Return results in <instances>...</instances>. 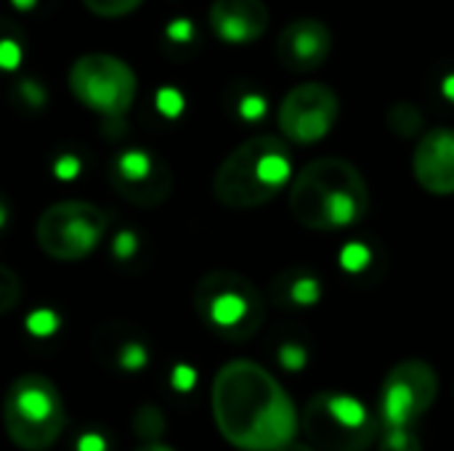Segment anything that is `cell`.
I'll list each match as a JSON object with an SVG mask.
<instances>
[{
	"label": "cell",
	"instance_id": "4dcf8cb0",
	"mask_svg": "<svg viewBox=\"0 0 454 451\" xmlns=\"http://www.w3.org/2000/svg\"><path fill=\"white\" fill-rule=\"evenodd\" d=\"M279 451H317L311 444H301V441H290L287 447H282Z\"/></svg>",
	"mask_w": 454,
	"mask_h": 451
},
{
	"label": "cell",
	"instance_id": "277c9868",
	"mask_svg": "<svg viewBox=\"0 0 454 451\" xmlns=\"http://www.w3.org/2000/svg\"><path fill=\"white\" fill-rule=\"evenodd\" d=\"M194 308L202 324L229 343H245L266 322L261 290L237 271H207L194 287Z\"/></svg>",
	"mask_w": 454,
	"mask_h": 451
},
{
	"label": "cell",
	"instance_id": "7402d4cb",
	"mask_svg": "<svg viewBox=\"0 0 454 451\" xmlns=\"http://www.w3.org/2000/svg\"><path fill=\"white\" fill-rule=\"evenodd\" d=\"M146 362H149V354H146V348L141 343H125L120 348V367L122 369H130V372L133 369H144Z\"/></svg>",
	"mask_w": 454,
	"mask_h": 451
},
{
	"label": "cell",
	"instance_id": "603a6c76",
	"mask_svg": "<svg viewBox=\"0 0 454 451\" xmlns=\"http://www.w3.org/2000/svg\"><path fill=\"white\" fill-rule=\"evenodd\" d=\"M19 96H21L24 104H29L32 109H40V106H45V101H48V93H45V88H43L37 80H21V82H19Z\"/></svg>",
	"mask_w": 454,
	"mask_h": 451
},
{
	"label": "cell",
	"instance_id": "2e32d148",
	"mask_svg": "<svg viewBox=\"0 0 454 451\" xmlns=\"http://www.w3.org/2000/svg\"><path fill=\"white\" fill-rule=\"evenodd\" d=\"M388 125H391V130L399 133L402 138H412V136H418V133L423 130V112H420L415 104L402 101V104L391 106V112H388Z\"/></svg>",
	"mask_w": 454,
	"mask_h": 451
},
{
	"label": "cell",
	"instance_id": "f546056e",
	"mask_svg": "<svg viewBox=\"0 0 454 451\" xmlns=\"http://www.w3.org/2000/svg\"><path fill=\"white\" fill-rule=\"evenodd\" d=\"M136 451H176L170 449L168 444H160V441H152V444H141Z\"/></svg>",
	"mask_w": 454,
	"mask_h": 451
},
{
	"label": "cell",
	"instance_id": "52a82bcc",
	"mask_svg": "<svg viewBox=\"0 0 454 451\" xmlns=\"http://www.w3.org/2000/svg\"><path fill=\"white\" fill-rule=\"evenodd\" d=\"M106 213L82 199H64L43 210L35 226V239L40 250L61 263H74L88 258L106 234Z\"/></svg>",
	"mask_w": 454,
	"mask_h": 451
},
{
	"label": "cell",
	"instance_id": "8992f818",
	"mask_svg": "<svg viewBox=\"0 0 454 451\" xmlns=\"http://www.w3.org/2000/svg\"><path fill=\"white\" fill-rule=\"evenodd\" d=\"M301 431L317 451H367L380 436L372 412L359 399L335 391L309 399Z\"/></svg>",
	"mask_w": 454,
	"mask_h": 451
},
{
	"label": "cell",
	"instance_id": "e0dca14e",
	"mask_svg": "<svg viewBox=\"0 0 454 451\" xmlns=\"http://www.w3.org/2000/svg\"><path fill=\"white\" fill-rule=\"evenodd\" d=\"M378 451H423V441L415 428H380Z\"/></svg>",
	"mask_w": 454,
	"mask_h": 451
},
{
	"label": "cell",
	"instance_id": "9c48e42d",
	"mask_svg": "<svg viewBox=\"0 0 454 451\" xmlns=\"http://www.w3.org/2000/svg\"><path fill=\"white\" fill-rule=\"evenodd\" d=\"M439 375L423 359L399 362L380 388L383 428H415V423L436 404Z\"/></svg>",
	"mask_w": 454,
	"mask_h": 451
},
{
	"label": "cell",
	"instance_id": "6da1fadb",
	"mask_svg": "<svg viewBox=\"0 0 454 451\" xmlns=\"http://www.w3.org/2000/svg\"><path fill=\"white\" fill-rule=\"evenodd\" d=\"M210 407L218 433L239 451H279L301 431L290 393L250 359H234L215 372Z\"/></svg>",
	"mask_w": 454,
	"mask_h": 451
},
{
	"label": "cell",
	"instance_id": "1f68e13d",
	"mask_svg": "<svg viewBox=\"0 0 454 451\" xmlns=\"http://www.w3.org/2000/svg\"><path fill=\"white\" fill-rule=\"evenodd\" d=\"M11 5H13L16 11H32V8L37 5V0H11Z\"/></svg>",
	"mask_w": 454,
	"mask_h": 451
},
{
	"label": "cell",
	"instance_id": "83f0119b",
	"mask_svg": "<svg viewBox=\"0 0 454 451\" xmlns=\"http://www.w3.org/2000/svg\"><path fill=\"white\" fill-rule=\"evenodd\" d=\"M263 112V104L253 96V98H247L245 104H242V114H247V117H258Z\"/></svg>",
	"mask_w": 454,
	"mask_h": 451
},
{
	"label": "cell",
	"instance_id": "836d02e7",
	"mask_svg": "<svg viewBox=\"0 0 454 451\" xmlns=\"http://www.w3.org/2000/svg\"><path fill=\"white\" fill-rule=\"evenodd\" d=\"M447 93H450V96L454 98V77H450V80H447Z\"/></svg>",
	"mask_w": 454,
	"mask_h": 451
},
{
	"label": "cell",
	"instance_id": "ffe728a7",
	"mask_svg": "<svg viewBox=\"0 0 454 451\" xmlns=\"http://www.w3.org/2000/svg\"><path fill=\"white\" fill-rule=\"evenodd\" d=\"M162 428H165V420H162V412L157 407H144L138 412V417H136V433L141 439H146V444L157 441L160 433H162Z\"/></svg>",
	"mask_w": 454,
	"mask_h": 451
},
{
	"label": "cell",
	"instance_id": "5bb4252c",
	"mask_svg": "<svg viewBox=\"0 0 454 451\" xmlns=\"http://www.w3.org/2000/svg\"><path fill=\"white\" fill-rule=\"evenodd\" d=\"M207 19L218 40L245 45L269 29V5L263 0H213Z\"/></svg>",
	"mask_w": 454,
	"mask_h": 451
},
{
	"label": "cell",
	"instance_id": "3957f363",
	"mask_svg": "<svg viewBox=\"0 0 454 451\" xmlns=\"http://www.w3.org/2000/svg\"><path fill=\"white\" fill-rule=\"evenodd\" d=\"M293 183V154L285 138L261 133L226 154L213 175V194L231 210L274 202Z\"/></svg>",
	"mask_w": 454,
	"mask_h": 451
},
{
	"label": "cell",
	"instance_id": "8fae6325",
	"mask_svg": "<svg viewBox=\"0 0 454 451\" xmlns=\"http://www.w3.org/2000/svg\"><path fill=\"white\" fill-rule=\"evenodd\" d=\"M112 189L136 207H157L173 191L170 165L149 149H122L109 165Z\"/></svg>",
	"mask_w": 454,
	"mask_h": 451
},
{
	"label": "cell",
	"instance_id": "d4e9b609",
	"mask_svg": "<svg viewBox=\"0 0 454 451\" xmlns=\"http://www.w3.org/2000/svg\"><path fill=\"white\" fill-rule=\"evenodd\" d=\"M157 106H160V112H162V114L176 117V114L184 109V98H181V93H178V90H173V88H162V90L157 93Z\"/></svg>",
	"mask_w": 454,
	"mask_h": 451
},
{
	"label": "cell",
	"instance_id": "cb8c5ba5",
	"mask_svg": "<svg viewBox=\"0 0 454 451\" xmlns=\"http://www.w3.org/2000/svg\"><path fill=\"white\" fill-rule=\"evenodd\" d=\"M112 250H114V258H117V260H130V258L138 253V239H136V234H133V231H120V234L114 237Z\"/></svg>",
	"mask_w": 454,
	"mask_h": 451
},
{
	"label": "cell",
	"instance_id": "30bf717a",
	"mask_svg": "<svg viewBox=\"0 0 454 451\" xmlns=\"http://www.w3.org/2000/svg\"><path fill=\"white\" fill-rule=\"evenodd\" d=\"M340 114L338 93L325 82L295 85L277 109V125L285 141L298 146L319 144L330 136Z\"/></svg>",
	"mask_w": 454,
	"mask_h": 451
},
{
	"label": "cell",
	"instance_id": "ac0fdd59",
	"mask_svg": "<svg viewBox=\"0 0 454 451\" xmlns=\"http://www.w3.org/2000/svg\"><path fill=\"white\" fill-rule=\"evenodd\" d=\"M144 0H82V5L101 19H120L133 13Z\"/></svg>",
	"mask_w": 454,
	"mask_h": 451
},
{
	"label": "cell",
	"instance_id": "d6a6232c",
	"mask_svg": "<svg viewBox=\"0 0 454 451\" xmlns=\"http://www.w3.org/2000/svg\"><path fill=\"white\" fill-rule=\"evenodd\" d=\"M5 221H8V210H5V205L0 202V229L5 226Z\"/></svg>",
	"mask_w": 454,
	"mask_h": 451
},
{
	"label": "cell",
	"instance_id": "9a60e30c",
	"mask_svg": "<svg viewBox=\"0 0 454 451\" xmlns=\"http://www.w3.org/2000/svg\"><path fill=\"white\" fill-rule=\"evenodd\" d=\"M274 292L279 298H285L290 306L306 308V306H317L322 298V282L309 274V271H287L274 282Z\"/></svg>",
	"mask_w": 454,
	"mask_h": 451
},
{
	"label": "cell",
	"instance_id": "484cf974",
	"mask_svg": "<svg viewBox=\"0 0 454 451\" xmlns=\"http://www.w3.org/2000/svg\"><path fill=\"white\" fill-rule=\"evenodd\" d=\"M165 35H168L170 40H176V43H189V40H192V35H194V27H192V21L178 19V21L168 24Z\"/></svg>",
	"mask_w": 454,
	"mask_h": 451
},
{
	"label": "cell",
	"instance_id": "4316f807",
	"mask_svg": "<svg viewBox=\"0 0 454 451\" xmlns=\"http://www.w3.org/2000/svg\"><path fill=\"white\" fill-rule=\"evenodd\" d=\"M77 173H80V162H77L74 157L64 154V157L56 162V175H59V178H74Z\"/></svg>",
	"mask_w": 454,
	"mask_h": 451
},
{
	"label": "cell",
	"instance_id": "4fadbf2b",
	"mask_svg": "<svg viewBox=\"0 0 454 451\" xmlns=\"http://www.w3.org/2000/svg\"><path fill=\"white\" fill-rule=\"evenodd\" d=\"M412 173L423 191L434 197L454 194V128L428 130L412 152Z\"/></svg>",
	"mask_w": 454,
	"mask_h": 451
},
{
	"label": "cell",
	"instance_id": "ba28073f",
	"mask_svg": "<svg viewBox=\"0 0 454 451\" xmlns=\"http://www.w3.org/2000/svg\"><path fill=\"white\" fill-rule=\"evenodd\" d=\"M72 96L96 114L122 117L136 101L138 77L128 61L114 53H82L69 66Z\"/></svg>",
	"mask_w": 454,
	"mask_h": 451
},
{
	"label": "cell",
	"instance_id": "f1b7e54d",
	"mask_svg": "<svg viewBox=\"0 0 454 451\" xmlns=\"http://www.w3.org/2000/svg\"><path fill=\"white\" fill-rule=\"evenodd\" d=\"M80 451H104V444L98 439H85L80 441Z\"/></svg>",
	"mask_w": 454,
	"mask_h": 451
},
{
	"label": "cell",
	"instance_id": "5b68a950",
	"mask_svg": "<svg viewBox=\"0 0 454 451\" xmlns=\"http://www.w3.org/2000/svg\"><path fill=\"white\" fill-rule=\"evenodd\" d=\"M3 425L13 447L48 451L64 433L67 409L59 385L45 375H21L8 385Z\"/></svg>",
	"mask_w": 454,
	"mask_h": 451
},
{
	"label": "cell",
	"instance_id": "d6986e66",
	"mask_svg": "<svg viewBox=\"0 0 454 451\" xmlns=\"http://www.w3.org/2000/svg\"><path fill=\"white\" fill-rule=\"evenodd\" d=\"M21 298V282L16 271H11L5 263H0V314H8Z\"/></svg>",
	"mask_w": 454,
	"mask_h": 451
},
{
	"label": "cell",
	"instance_id": "7c38bea8",
	"mask_svg": "<svg viewBox=\"0 0 454 451\" xmlns=\"http://www.w3.org/2000/svg\"><path fill=\"white\" fill-rule=\"evenodd\" d=\"M333 53V29L311 16L290 21L277 37V58L295 74L317 72Z\"/></svg>",
	"mask_w": 454,
	"mask_h": 451
},
{
	"label": "cell",
	"instance_id": "44dd1931",
	"mask_svg": "<svg viewBox=\"0 0 454 451\" xmlns=\"http://www.w3.org/2000/svg\"><path fill=\"white\" fill-rule=\"evenodd\" d=\"M21 64V43L16 32H0V69L11 72Z\"/></svg>",
	"mask_w": 454,
	"mask_h": 451
},
{
	"label": "cell",
	"instance_id": "7a4b0ae2",
	"mask_svg": "<svg viewBox=\"0 0 454 451\" xmlns=\"http://www.w3.org/2000/svg\"><path fill=\"white\" fill-rule=\"evenodd\" d=\"M370 210V186L362 170L343 157H319L293 175L290 213L311 231L356 226Z\"/></svg>",
	"mask_w": 454,
	"mask_h": 451
}]
</instances>
